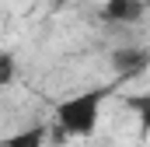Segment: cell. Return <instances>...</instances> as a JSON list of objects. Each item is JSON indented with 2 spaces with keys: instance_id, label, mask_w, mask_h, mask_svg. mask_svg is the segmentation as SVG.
Listing matches in <instances>:
<instances>
[{
  "instance_id": "2",
  "label": "cell",
  "mask_w": 150,
  "mask_h": 147,
  "mask_svg": "<svg viewBox=\"0 0 150 147\" xmlns=\"http://www.w3.org/2000/svg\"><path fill=\"white\" fill-rule=\"evenodd\" d=\"M143 14H147V4L143 0H108L101 7V18L112 21V25H136Z\"/></svg>"
},
{
  "instance_id": "6",
  "label": "cell",
  "mask_w": 150,
  "mask_h": 147,
  "mask_svg": "<svg viewBox=\"0 0 150 147\" xmlns=\"http://www.w3.org/2000/svg\"><path fill=\"white\" fill-rule=\"evenodd\" d=\"M14 74H18L14 56H11V53H0V88H4V84H11V81H14Z\"/></svg>"
},
{
  "instance_id": "3",
  "label": "cell",
  "mask_w": 150,
  "mask_h": 147,
  "mask_svg": "<svg viewBox=\"0 0 150 147\" xmlns=\"http://www.w3.org/2000/svg\"><path fill=\"white\" fill-rule=\"evenodd\" d=\"M112 67L122 74V77H136V74H143L150 67V53L136 49V46H122V49L112 53Z\"/></svg>"
},
{
  "instance_id": "4",
  "label": "cell",
  "mask_w": 150,
  "mask_h": 147,
  "mask_svg": "<svg viewBox=\"0 0 150 147\" xmlns=\"http://www.w3.org/2000/svg\"><path fill=\"white\" fill-rule=\"evenodd\" d=\"M45 144V130L42 126H32V130H21L14 137H7L0 147H42Z\"/></svg>"
},
{
  "instance_id": "1",
  "label": "cell",
  "mask_w": 150,
  "mask_h": 147,
  "mask_svg": "<svg viewBox=\"0 0 150 147\" xmlns=\"http://www.w3.org/2000/svg\"><path fill=\"white\" fill-rule=\"evenodd\" d=\"M108 91L105 88H94V91H84L74 95L67 102L56 105V126L63 137H91L98 130V112H101V98Z\"/></svg>"
},
{
  "instance_id": "5",
  "label": "cell",
  "mask_w": 150,
  "mask_h": 147,
  "mask_svg": "<svg viewBox=\"0 0 150 147\" xmlns=\"http://www.w3.org/2000/svg\"><path fill=\"white\" fill-rule=\"evenodd\" d=\"M129 105L136 109L140 116V126H143V133H150V91L147 95H136V98H129Z\"/></svg>"
}]
</instances>
